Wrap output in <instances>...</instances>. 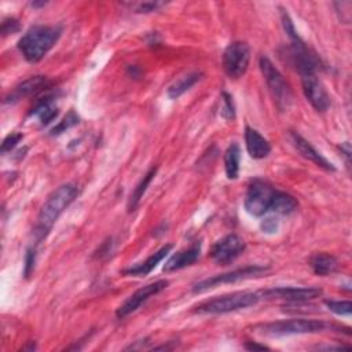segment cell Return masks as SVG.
Wrapping results in <instances>:
<instances>
[{"label": "cell", "mask_w": 352, "mask_h": 352, "mask_svg": "<svg viewBox=\"0 0 352 352\" xmlns=\"http://www.w3.org/2000/svg\"><path fill=\"white\" fill-rule=\"evenodd\" d=\"M79 188L75 184H65L54 190L42 207L35 226L36 244H40L53 230L64 211L77 199Z\"/></svg>", "instance_id": "obj_1"}, {"label": "cell", "mask_w": 352, "mask_h": 352, "mask_svg": "<svg viewBox=\"0 0 352 352\" xmlns=\"http://www.w3.org/2000/svg\"><path fill=\"white\" fill-rule=\"evenodd\" d=\"M62 34L60 27H32L18 42V50L29 64L40 62L55 46Z\"/></svg>", "instance_id": "obj_2"}, {"label": "cell", "mask_w": 352, "mask_h": 352, "mask_svg": "<svg viewBox=\"0 0 352 352\" xmlns=\"http://www.w3.org/2000/svg\"><path fill=\"white\" fill-rule=\"evenodd\" d=\"M262 300L260 292H236L212 300H207L194 307L199 314H229L256 305Z\"/></svg>", "instance_id": "obj_3"}, {"label": "cell", "mask_w": 352, "mask_h": 352, "mask_svg": "<svg viewBox=\"0 0 352 352\" xmlns=\"http://www.w3.org/2000/svg\"><path fill=\"white\" fill-rule=\"evenodd\" d=\"M259 65L277 108L281 112L289 110L293 102V92L290 86L267 57H262Z\"/></svg>", "instance_id": "obj_4"}, {"label": "cell", "mask_w": 352, "mask_h": 352, "mask_svg": "<svg viewBox=\"0 0 352 352\" xmlns=\"http://www.w3.org/2000/svg\"><path fill=\"white\" fill-rule=\"evenodd\" d=\"M327 325L323 320L315 319H290V320H278L266 325H260L257 329L270 336H289V334H307V333H319L323 331Z\"/></svg>", "instance_id": "obj_5"}, {"label": "cell", "mask_w": 352, "mask_h": 352, "mask_svg": "<svg viewBox=\"0 0 352 352\" xmlns=\"http://www.w3.org/2000/svg\"><path fill=\"white\" fill-rule=\"evenodd\" d=\"M251 61V49L245 42H233L227 46L223 53V71L225 73L233 79H241L249 66Z\"/></svg>", "instance_id": "obj_6"}, {"label": "cell", "mask_w": 352, "mask_h": 352, "mask_svg": "<svg viewBox=\"0 0 352 352\" xmlns=\"http://www.w3.org/2000/svg\"><path fill=\"white\" fill-rule=\"evenodd\" d=\"M275 190L274 188L262 179H255L247 192L245 196V210L249 215L255 218H260L270 211V205L273 201Z\"/></svg>", "instance_id": "obj_7"}, {"label": "cell", "mask_w": 352, "mask_h": 352, "mask_svg": "<svg viewBox=\"0 0 352 352\" xmlns=\"http://www.w3.org/2000/svg\"><path fill=\"white\" fill-rule=\"evenodd\" d=\"M270 270L268 266H247L244 268H238L230 273H225V274H219L211 278H207L204 281H200L199 284H196L193 286V293H203L205 290H210L212 288H216L219 285L223 284H236L238 281H244V279H249V278H255V277H260L263 274H266Z\"/></svg>", "instance_id": "obj_8"}, {"label": "cell", "mask_w": 352, "mask_h": 352, "mask_svg": "<svg viewBox=\"0 0 352 352\" xmlns=\"http://www.w3.org/2000/svg\"><path fill=\"white\" fill-rule=\"evenodd\" d=\"M169 285V282L166 279H158L155 282L147 284L144 286H142L140 289H138L135 293H132L116 311L117 318L124 319L128 315H131L132 312H135L136 310L140 308V305H143L150 297L158 294L160 292H162L164 289H166Z\"/></svg>", "instance_id": "obj_9"}, {"label": "cell", "mask_w": 352, "mask_h": 352, "mask_svg": "<svg viewBox=\"0 0 352 352\" xmlns=\"http://www.w3.org/2000/svg\"><path fill=\"white\" fill-rule=\"evenodd\" d=\"M247 248L245 241L237 234H229L215 242L211 249V257L218 264H230L240 257Z\"/></svg>", "instance_id": "obj_10"}, {"label": "cell", "mask_w": 352, "mask_h": 352, "mask_svg": "<svg viewBox=\"0 0 352 352\" xmlns=\"http://www.w3.org/2000/svg\"><path fill=\"white\" fill-rule=\"evenodd\" d=\"M323 294V290L319 288H296V286H282L273 288L267 290H260L262 299H278L289 303H307L315 300Z\"/></svg>", "instance_id": "obj_11"}, {"label": "cell", "mask_w": 352, "mask_h": 352, "mask_svg": "<svg viewBox=\"0 0 352 352\" xmlns=\"http://www.w3.org/2000/svg\"><path fill=\"white\" fill-rule=\"evenodd\" d=\"M301 86L307 101L316 112L323 113L330 108V97L316 75H301Z\"/></svg>", "instance_id": "obj_12"}, {"label": "cell", "mask_w": 352, "mask_h": 352, "mask_svg": "<svg viewBox=\"0 0 352 352\" xmlns=\"http://www.w3.org/2000/svg\"><path fill=\"white\" fill-rule=\"evenodd\" d=\"M53 86L51 80L46 76H32L18 84L6 98L5 103H16L24 98L38 95L46 90H49Z\"/></svg>", "instance_id": "obj_13"}, {"label": "cell", "mask_w": 352, "mask_h": 352, "mask_svg": "<svg viewBox=\"0 0 352 352\" xmlns=\"http://www.w3.org/2000/svg\"><path fill=\"white\" fill-rule=\"evenodd\" d=\"M292 136V140H293V144L294 147L297 149V151L307 160L312 161L315 165L323 168L325 171H329V172H334L336 171V166L327 160L305 138H303L300 134L297 132H292L290 134Z\"/></svg>", "instance_id": "obj_14"}, {"label": "cell", "mask_w": 352, "mask_h": 352, "mask_svg": "<svg viewBox=\"0 0 352 352\" xmlns=\"http://www.w3.org/2000/svg\"><path fill=\"white\" fill-rule=\"evenodd\" d=\"M200 255H201V242H196L190 248L172 255L168 259V262L164 264V271L172 273V271H178L189 266H193L200 259Z\"/></svg>", "instance_id": "obj_15"}, {"label": "cell", "mask_w": 352, "mask_h": 352, "mask_svg": "<svg viewBox=\"0 0 352 352\" xmlns=\"http://www.w3.org/2000/svg\"><path fill=\"white\" fill-rule=\"evenodd\" d=\"M173 245L172 244H168V245H164L161 249H158L155 253H153L151 256H149L144 262L142 263H138L136 266L134 267H128L123 271L124 275L127 277H144V275H149L168 255L169 252L172 251Z\"/></svg>", "instance_id": "obj_16"}, {"label": "cell", "mask_w": 352, "mask_h": 352, "mask_svg": "<svg viewBox=\"0 0 352 352\" xmlns=\"http://www.w3.org/2000/svg\"><path fill=\"white\" fill-rule=\"evenodd\" d=\"M245 144L249 155L255 160L266 158L271 153L270 142L251 127H245Z\"/></svg>", "instance_id": "obj_17"}, {"label": "cell", "mask_w": 352, "mask_h": 352, "mask_svg": "<svg viewBox=\"0 0 352 352\" xmlns=\"http://www.w3.org/2000/svg\"><path fill=\"white\" fill-rule=\"evenodd\" d=\"M58 114L60 109L55 105V99L53 95H47L43 99H40L29 113V116L38 117L42 125H49L58 117Z\"/></svg>", "instance_id": "obj_18"}, {"label": "cell", "mask_w": 352, "mask_h": 352, "mask_svg": "<svg viewBox=\"0 0 352 352\" xmlns=\"http://www.w3.org/2000/svg\"><path fill=\"white\" fill-rule=\"evenodd\" d=\"M310 266L312 268V271L319 275V277H326L330 275L333 273H336V270L338 268V262L337 259L330 255V253H325V252H318L314 253L310 259Z\"/></svg>", "instance_id": "obj_19"}, {"label": "cell", "mask_w": 352, "mask_h": 352, "mask_svg": "<svg viewBox=\"0 0 352 352\" xmlns=\"http://www.w3.org/2000/svg\"><path fill=\"white\" fill-rule=\"evenodd\" d=\"M203 73L201 72H193V73H188L185 76H182L181 79L176 80L175 83H172L166 91V95L171 99H178L181 98L185 92H188L193 86H196L201 79H203Z\"/></svg>", "instance_id": "obj_20"}, {"label": "cell", "mask_w": 352, "mask_h": 352, "mask_svg": "<svg viewBox=\"0 0 352 352\" xmlns=\"http://www.w3.org/2000/svg\"><path fill=\"white\" fill-rule=\"evenodd\" d=\"M297 208H299V203L293 196H290L285 192L275 190L271 205H270V211H273L277 215L288 216V215H292L293 212H296Z\"/></svg>", "instance_id": "obj_21"}, {"label": "cell", "mask_w": 352, "mask_h": 352, "mask_svg": "<svg viewBox=\"0 0 352 352\" xmlns=\"http://www.w3.org/2000/svg\"><path fill=\"white\" fill-rule=\"evenodd\" d=\"M225 169L230 181H236L240 175V164H241V149L237 143H231L225 153Z\"/></svg>", "instance_id": "obj_22"}, {"label": "cell", "mask_w": 352, "mask_h": 352, "mask_svg": "<svg viewBox=\"0 0 352 352\" xmlns=\"http://www.w3.org/2000/svg\"><path fill=\"white\" fill-rule=\"evenodd\" d=\"M157 169H158L157 166H151V168L146 172V175L143 176V178L140 179V182L136 185V188L134 189V192L131 193V197H129V200H128V212H134V211L138 208V205H139L140 200L143 199V196H144L147 188L150 186L151 181L154 179V176H155V173H157Z\"/></svg>", "instance_id": "obj_23"}, {"label": "cell", "mask_w": 352, "mask_h": 352, "mask_svg": "<svg viewBox=\"0 0 352 352\" xmlns=\"http://www.w3.org/2000/svg\"><path fill=\"white\" fill-rule=\"evenodd\" d=\"M79 123H80L79 114H77L75 110H71V112L65 116V118H64L57 127H54V128L51 129V135H60V134L65 132L66 129H69V128L77 125Z\"/></svg>", "instance_id": "obj_24"}, {"label": "cell", "mask_w": 352, "mask_h": 352, "mask_svg": "<svg viewBox=\"0 0 352 352\" xmlns=\"http://www.w3.org/2000/svg\"><path fill=\"white\" fill-rule=\"evenodd\" d=\"M326 307L334 312L336 315H341V316H349L352 312V303L349 300L345 301H334V300H326L325 301Z\"/></svg>", "instance_id": "obj_25"}, {"label": "cell", "mask_w": 352, "mask_h": 352, "mask_svg": "<svg viewBox=\"0 0 352 352\" xmlns=\"http://www.w3.org/2000/svg\"><path fill=\"white\" fill-rule=\"evenodd\" d=\"M222 109L221 114L226 120H234L236 118V106L233 102V97L229 92L222 94Z\"/></svg>", "instance_id": "obj_26"}, {"label": "cell", "mask_w": 352, "mask_h": 352, "mask_svg": "<svg viewBox=\"0 0 352 352\" xmlns=\"http://www.w3.org/2000/svg\"><path fill=\"white\" fill-rule=\"evenodd\" d=\"M281 21H282V27H284V29H285L288 38L290 39V42H296V40L301 39V38L299 36V34H297L294 25H293L292 18L289 17V14L286 13V10H284V9H281Z\"/></svg>", "instance_id": "obj_27"}, {"label": "cell", "mask_w": 352, "mask_h": 352, "mask_svg": "<svg viewBox=\"0 0 352 352\" xmlns=\"http://www.w3.org/2000/svg\"><path fill=\"white\" fill-rule=\"evenodd\" d=\"M24 135L20 132H13L10 135H8L2 143V153L6 154L8 151H12L21 140H23Z\"/></svg>", "instance_id": "obj_28"}, {"label": "cell", "mask_w": 352, "mask_h": 352, "mask_svg": "<svg viewBox=\"0 0 352 352\" xmlns=\"http://www.w3.org/2000/svg\"><path fill=\"white\" fill-rule=\"evenodd\" d=\"M35 263H36V247H31L27 251V256H25V277L29 278L31 274L35 270Z\"/></svg>", "instance_id": "obj_29"}, {"label": "cell", "mask_w": 352, "mask_h": 352, "mask_svg": "<svg viewBox=\"0 0 352 352\" xmlns=\"http://www.w3.org/2000/svg\"><path fill=\"white\" fill-rule=\"evenodd\" d=\"M20 29H21V25H20L18 20H16V18H8L2 24V35L3 36L17 34Z\"/></svg>", "instance_id": "obj_30"}, {"label": "cell", "mask_w": 352, "mask_h": 352, "mask_svg": "<svg viewBox=\"0 0 352 352\" xmlns=\"http://www.w3.org/2000/svg\"><path fill=\"white\" fill-rule=\"evenodd\" d=\"M260 227H262L263 233H266V234H274V233L278 231L279 223H278V219H277V218H267V219H264V221L262 222Z\"/></svg>", "instance_id": "obj_31"}, {"label": "cell", "mask_w": 352, "mask_h": 352, "mask_svg": "<svg viewBox=\"0 0 352 352\" xmlns=\"http://www.w3.org/2000/svg\"><path fill=\"white\" fill-rule=\"evenodd\" d=\"M162 6H165V3L162 2H146V3H139L135 10L136 13H153L161 9Z\"/></svg>", "instance_id": "obj_32"}, {"label": "cell", "mask_w": 352, "mask_h": 352, "mask_svg": "<svg viewBox=\"0 0 352 352\" xmlns=\"http://www.w3.org/2000/svg\"><path fill=\"white\" fill-rule=\"evenodd\" d=\"M340 150H341V154H344V155H345V158H347V164H349V157H351V144H349L348 142H344V143H341Z\"/></svg>", "instance_id": "obj_33"}, {"label": "cell", "mask_w": 352, "mask_h": 352, "mask_svg": "<svg viewBox=\"0 0 352 352\" xmlns=\"http://www.w3.org/2000/svg\"><path fill=\"white\" fill-rule=\"evenodd\" d=\"M245 348L247 349H260V351H264V349H270L268 347H266V345H263V344H255V342H248V344H245Z\"/></svg>", "instance_id": "obj_34"}]
</instances>
